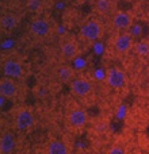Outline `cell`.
I'll use <instances>...</instances> for the list:
<instances>
[{
  "mask_svg": "<svg viewBox=\"0 0 149 154\" xmlns=\"http://www.w3.org/2000/svg\"><path fill=\"white\" fill-rule=\"evenodd\" d=\"M111 27L115 29L118 32L119 31H129L134 24V16L132 12L129 11H122V10H117L111 16Z\"/></svg>",
  "mask_w": 149,
  "mask_h": 154,
  "instance_id": "obj_10",
  "label": "cell"
},
{
  "mask_svg": "<svg viewBox=\"0 0 149 154\" xmlns=\"http://www.w3.org/2000/svg\"><path fill=\"white\" fill-rule=\"evenodd\" d=\"M106 84L113 89H121L128 84V76L122 69L113 66L106 72Z\"/></svg>",
  "mask_w": 149,
  "mask_h": 154,
  "instance_id": "obj_11",
  "label": "cell"
},
{
  "mask_svg": "<svg viewBox=\"0 0 149 154\" xmlns=\"http://www.w3.org/2000/svg\"><path fill=\"white\" fill-rule=\"evenodd\" d=\"M16 150V139L12 133H3L0 135V154H12Z\"/></svg>",
  "mask_w": 149,
  "mask_h": 154,
  "instance_id": "obj_15",
  "label": "cell"
},
{
  "mask_svg": "<svg viewBox=\"0 0 149 154\" xmlns=\"http://www.w3.org/2000/svg\"><path fill=\"white\" fill-rule=\"evenodd\" d=\"M45 154H69V146L61 139H52L46 145Z\"/></svg>",
  "mask_w": 149,
  "mask_h": 154,
  "instance_id": "obj_16",
  "label": "cell"
},
{
  "mask_svg": "<svg viewBox=\"0 0 149 154\" xmlns=\"http://www.w3.org/2000/svg\"><path fill=\"white\" fill-rule=\"evenodd\" d=\"M148 75H149V72H148Z\"/></svg>",
  "mask_w": 149,
  "mask_h": 154,
  "instance_id": "obj_23",
  "label": "cell"
},
{
  "mask_svg": "<svg viewBox=\"0 0 149 154\" xmlns=\"http://www.w3.org/2000/svg\"><path fill=\"white\" fill-rule=\"evenodd\" d=\"M53 31H54L53 20H52L50 18H48V16L42 15V14L34 16L29 24L30 35H31L33 38H35V39H40V41L48 39L49 37H52Z\"/></svg>",
  "mask_w": 149,
  "mask_h": 154,
  "instance_id": "obj_3",
  "label": "cell"
},
{
  "mask_svg": "<svg viewBox=\"0 0 149 154\" xmlns=\"http://www.w3.org/2000/svg\"><path fill=\"white\" fill-rule=\"evenodd\" d=\"M21 24V16L15 12H3L0 14V31L10 34L14 32Z\"/></svg>",
  "mask_w": 149,
  "mask_h": 154,
  "instance_id": "obj_12",
  "label": "cell"
},
{
  "mask_svg": "<svg viewBox=\"0 0 149 154\" xmlns=\"http://www.w3.org/2000/svg\"><path fill=\"white\" fill-rule=\"evenodd\" d=\"M134 42H136L134 37L129 31H119L113 38L111 48L114 50V53L118 54V56H126L130 51H133Z\"/></svg>",
  "mask_w": 149,
  "mask_h": 154,
  "instance_id": "obj_8",
  "label": "cell"
},
{
  "mask_svg": "<svg viewBox=\"0 0 149 154\" xmlns=\"http://www.w3.org/2000/svg\"><path fill=\"white\" fill-rule=\"evenodd\" d=\"M60 54L65 61H73L81 54V48H80L79 39L73 35H65L60 41Z\"/></svg>",
  "mask_w": 149,
  "mask_h": 154,
  "instance_id": "obj_7",
  "label": "cell"
},
{
  "mask_svg": "<svg viewBox=\"0 0 149 154\" xmlns=\"http://www.w3.org/2000/svg\"><path fill=\"white\" fill-rule=\"evenodd\" d=\"M53 75H54V79L59 82H61V84H69L74 77H76V72H74V69L71 65L61 64L54 69Z\"/></svg>",
  "mask_w": 149,
  "mask_h": 154,
  "instance_id": "obj_14",
  "label": "cell"
},
{
  "mask_svg": "<svg viewBox=\"0 0 149 154\" xmlns=\"http://www.w3.org/2000/svg\"><path fill=\"white\" fill-rule=\"evenodd\" d=\"M133 51L136 56L141 57V58H149V39L142 38L134 42Z\"/></svg>",
  "mask_w": 149,
  "mask_h": 154,
  "instance_id": "obj_17",
  "label": "cell"
},
{
  "mask_svg": "<svg viewBox=\"0 0 149 154\" xmlns=\"http://www.w3.org/2000/svg\"><path fill=\"white\" fill-rule=\"evenodd\" d=\"M0 70L5 77L23 81L27 77V65L23 60L15 56H8L0 61Z\"/></svg>",
  "mask_w": 149,
  "mask_h": 154,
  "instance_id": "obj_2",
  "label": "cell"
},
{
  "mask_svg": "<svg viewBox=\"0 0 149 154\" xmlns=\"http://www.w3.org/2000/svg\"><path fill=\"white\" fill-rule=\"evenodd\" d=\"M103 35H104V24L98 18H91L88 20H85L79 30L80 39L88 43H94L96 41L102 39Z\"/></svg>",
  "mask_w": 149,
  "mask_h": 154,
  "instance_id": "obj_4",
  "label": "cell"
},
{
  "mask_svg": "<svg viewBox=\"0 0 149 154\" xmlns=\"http://www.w3.org/2000/svg\"><path fill=\"white\" fill-rule=\"evenodd\" d=\"M26 8L30 12L40 15L45 10V0H26Z\"/></svg>",
  "mask_w": 149,
  "mask_h": 154,
  "instance_id": "obj_18",
  "label": "cell"
},
{
  "mask_svg": "<svg viewBox=\"0 0 149 154\" xmlns=\"http://www.w3.org/2000/svg\"><path fill=\"white\" fill-rule=\"evenodd\" d=\"M106 154H126V152L122 146H119V145H114V146H111L109 150H107Z\"/></svg>",
  "mask_w": 149,
  "mask_h": 154,
  "instance_id": "obj_19",
  "label": "cell"
},
{
  "mask_svg": "<svg viewBox=\"0 0 149 154\" xmlns=\"http://www.w3.org/2000/svg\"><path fill=\"white\" fill-rule=\"evenodd\" d=\"M26 96V89L21 80L0 76V97L11 101H22Z\"/></svg>",
  "mask_w": 149,
  "mask_h": 154,
  "instance_id": "obj_1",
  "label": "cell"
},
{
  "mask_svg": "<svg viewBox=\"0 0 149 154\" xmlns=\"http://www.w3.org/2000/svg\"><path fill=\"white\" fill-rule=\"evenodd\" d=\"M88 123V112L80 104H72L67 111V125L73 133H81Z\"/></svg>",
  "mask_w": 149,
  "mask_h": 154,
  "instance_id": "obj_6",
  "label": "cell"
},
{
  "mask_svg": "<svg viewBox=\"0 0 149 154\" xmlns=\"http://www.w3.org/2000/svg\"><path fill=\"white\" fill-rule=\"evenodd\" d=\"M68 85H69V92L72 93V96L80 101L87 103L88 100H92L95 96L94 84L85 77L76 76Z\"/></svg>",
  "mask_w": 149,
  "mask_h": 154,
  "instance_id": "obj_5",
  "label": "cell"
},
{
  "mask_svg": "<svg viewBox=\"0 0 149 154\" xmlns=\"http://www.w3.org/2000/svg\"><path fill=\"white\" fill-rule=\"evenodd\" d=\"M35 115L29 107H19L14 114V125L18 131H29L34 126Z\"/></svg>",
  "mask_w": 149,
  "mask_h": 154,
  "instance_id": "obj_9",
  "label": "cell"
},
{
  "mask_svg": "<svg viewBox=\"0 0 149 154\" xmlns=\"http://www.w3.org/2000/svg\"><path fill=\"white\" fill-rule=\"evenodd\" d=\"M92 7L100 16H111L117 11V0H94Z\"/></svg>",
  "mask_w": 149,
  "mask_h": 154,
  "instance_id": "obj_13",
  "label": "cell"
},
{
  "mask_svg": "<svg viewBox=\"0 0 149 154\" xmlns=\"http://www.w3.org/2000/svg\"><path fill=\"white\" fill-rule=\"evenodd\" d=\"M12 154H29L27 152H23V150H15Z\"/></svg>",
  "mask_w": 149,
  "mask_h": 154,
  "instance_id": "obj_20",
  "label": "cell"
},
{
  "mask_svg": "<svg viewBox=\"0 0 149 154\" xmlns=\"http://www.w3.org/2000/svg\"><path fill=\"white\" fill-rule=\"evenodd\" d=\"M0 34H2V31H0Z\"/></svg>",
  "mask_w": 149,
  "mask_h": 154,
  "instance_id": "obj_22",
  "label": "cell"
},
{
  "mask_svg": "<svg viewBox=\"0 0 149 154\" xmlns=\"http://www.w3.org/2000/svg\"><path fill=\"white\" fill-rule=\"evenodd\" d=\"M147 19H148V22H149V11H148V14H147Z\"/></svg>",
  "mask_w": 149,
  "mask_h": 154,
  "instance_id": "obj_21",
  "label": "cell"
}]
</instances>
